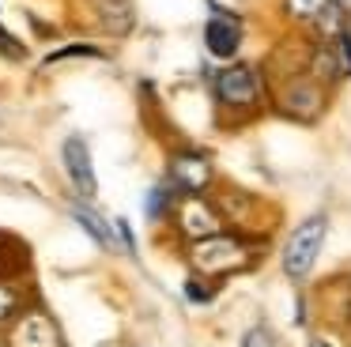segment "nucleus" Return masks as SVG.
<instances>
[{
  "instance_id": "obj_17",
  "label": "nucleus",
  "mask_w": 351,
  "mask_h": 347,
  "mask_svg": "<svg viewBox=\"0 0 351 347\" xmlns=\"http://www.w3.org/2000/svg\"><path fill=\"white\" fill-rule=\"evenodd\" d=\"M185 294H189L193 302H208V291H204V287H197V283H193V279H189V283H185Z\"/></svg>"
},
{
  "instance_id": "obj_5",
  "label": "nucleus",
  "mask_w": 351,
  "mask_h": 347,
  "mask_svg": "<svg viewBox=\"0 0 351 347\" xmlns=\"http://www.w3.org/2000/svg\"><path fill=\"white\" fill-rule=\"evenodd\" d=\"M215 95H219L223 106H238V110H250L253 102H257L261 95V80L253 68H227V72H219V80H215Z\"/></svg>"
},
{
  "instance_id": "obj_15",
  "label": "nucleus",
  "mask_w": 351,
  "mask_h": 347,
  "mask_svg": "<svg viewBox=\"0 0 351 347\" xmlns=\"http://www.w3.org/2000/svg\"><path fill=\"white\" fill-rule=\"evenodd\" d=\"M0 53H4V57H12V60H23L27 57V49L8 34V30H0Z\"/></svg>"
},
{
  "instance_id": "obj_2",
  "label": "nucleus",
  "mask_w": 351,
  "mask_h": 347,
  "mask_svg": "<svg viewBox=\"0 0 351 347\" xmlns=\"http://www.w3.org/2000/svg\"><path fill=\"white\" fill-rule=\"evenodd\" d=\"M321 241H325V219L321 215L306 219V223L287 238V249H283V272H287L291 279H306L313 272V264H317Z\"/></svg>"
},
{
  "instance_id": "obj_14",
  "label": "nucleus",
  "mask_w": 351,
  "mask_h": 347,
  "mask_svg": "<svg viewBox=\"0 0 351 347\" xmlns=\"http://www.w3.org/2000/svg\"><path fill=\"white\" fill-rule=\"evenodd\" d=\"M325 4H328V0H287L291 15H298V19H310V23H313V15H317Z\"/></svg>"
},
{
  "instance_id": "obj_18",
  "label": "nucleus",
  "mask_w": 351,
  "mask_h": 347,
  "mask_svg": "<svg viewBox=\"0 0 351 347\" xmlns=\"http://www.w3.org/2000/svg\"><path fill=\"white\" fill-rule=\"evenodd\" d=\"M310 347H332V344H328L325 336H313V339H310Z\"/></svg>"
},
{
  "instance_id": "obj_4",
  "label": "nucleus",
  "mask_w": 351,
  "mask_h": 347,
  "mask_svg": "<svg viewBox=\"0 0 351 347\" xmlns=\"http://www.w3.org/2000/svg\"><path fill=\"white\" fill-rule=\"evenodd\" d=\"M8 347H64L53 317L42 309H27L8 332Z\"/></svg>"
},
{
  "instance_id": "obj_10",
  "label": "nucleus",
  "mask_w": 351,
  "mask_h": 347,
  "mask_svg": "<svg viewBox=\"0 0 351 347\" xmlns=\"http://www.w3.org/2000/svg\"><path fill=\"white\" fill-rule=\"evenodd\" d=\"M72 219H76L80 226H84L87 234H91L95 241H99L102 249H114L117 241H114V230H110V223L102 215H95V211H87L84 204H72Z\"/></svg>"
},
{
  "instance_id": "obj_13",
  "label": "nucleus",
  "mask_w": 351,
  "mask_h": 347,
  "mask_svg": "<svg viewBox=\"0 0 351 347\" xmlns=\"http://www.w3.org/2000/svg\"><path fill=\"white\" fill-rule=\"evenodd\" d=\"M19 309V291L12 283H0V321H8Z\"/></svg>"
},
{
  "instance_id": "obj_7",
  "label": "nucleus",
  "mask_w": 351,
  "mask_h": 347,
  "mask_svg": "<svg viewBox=\"0 0 351 347\" xmlns=\"http://www.w3.org/2000/svg\"><path fill=\"white\" fill-rule=\"evenodd\" d=\"M170 185H178L182 193H200L212 185V163L197 151H178L170 158Z\"/></svg>"
},
{
  "instance_id": "obj_16",
  "label": "nucleus",
  "mask_w": 351,
  "mask_h": 347,
  "mask_svg": "<svg viewBox=\"0 0 351 347\" xmlns=\"http://www.w3.org/2000/svg\"><path fill=\"white\" fill-rule=\"evenodd\" d=\"M242 347H272V332H268L265 324H257V328H250V332H245Z\"/></svg>"
},
{
  "instance_id": "obj_6",
  "label": "nucleus",
  "mask_w": 351,
  "mask_h": 347,
  "mask_svg": "<svg viewBox=\"0 0 351 347\" xmlns=\"http://www.w3.org/2000/svg\"><path fill=\"white\" fill-rule=\"evenodd\" d=\"M64 155V170H69V181L76 185V193L84 196V200H95V170H91V151H87L84 136H69L61 147Z\"/></svg>"
},
{
  "instance_id": "obj_1",
  "label": "nucleus",
  "mask_w": 351,
  "mask_h": 347,
  "mask_svg": "<svg viewBox=\"0 0 351 347\" xmlns=\"http://www.w3.org/2000/svg\"><path fill=\"white\" fill-rule=\"evenodd\" d=\"M189 264L193 272H200V276H230V272H242L245 264H250V246H245L242 238H234V234H204V238H197L189 246Z\"/></svg>"
},
{
  "instance_id": "obj_19",
  "label": "nucleus",
  "mask_w": 351,
  "mask_h": 347,
  "mask_svg": "<svg viewBox=\"0 0 351 347\" xmlns=\"http://www.w3.org/2000/svg\"><path fill=\"white\" fill-rule=\"evenodd\" d=\"M0 246H4V238H0Z\"/></svg>"
},
{
  "instance_id": "obj_8",
  "label": "nucleus",
  "mask_w": 351,
  "mask_h": 347,
  "mask_svg": "<svg viewBox=\"0 0 351 347\" xmlns=\"http://www.w3.org/2000/svg\"><path fill=\"white\" fill-rule=\"evenodd\" d=\"M178 226H182V234H189V238H204V234L223 230V219L208 200H200V193H189L182 200V208H178Z\"/></svg>"
},
{
  "instance_id": "obj_12",
  "label": "nucleus",
  "mask_w": 351,
  "mask_h": 347,
  "mask_svg": "<svg viewBox=\"0 0 351 347\" xmlns=\"http://www.w3.org/2000/svg\"><path fill=\"white\" fill-rule=\"evenodd\" d=\"M170 208V189L167 185H155L152 196H147V219H162Z\"/></svg>"
},
{
  "instance_id": "obj_9",
  "label": "nucleus",
  "mask_w": 351,
  "mask_h": 347,
  "mask_svg": "<svg viewBox=\"0 0 351 347\" xmlns=\"http://www.w3.org/2000/svg\"><path fill=\"white\" fill-rule=\"evenodd\" d=\"M204 42H208V53H212V57H234L238 45H242V23L227 12H215L212 19H208Z\"/></svg>"
},
{
  "instance_id": "obj_11",
  "label": "nucleus",
  "mask_w": 351,
  "mask_h": 347,
  "mask_svg": "<svg viewBox=\"0 0 351 347\" xmlns=\"http://www.w3.org/2000/svg\"><path fill=\"white\" fill-rule=\"evenodd\" d=\"M99 12H102V23H106L114 34H121V30L132 27V8H129V0H102Z\"/></svg>"
},
{
  "instance_id": "obj_3",
  "label": "nucleus",
  "mask_w": 351,
  "mask_h": 347,
  "mask_svg": "<svg viewBox=\"0 0 351 347\" xmlns=\"http://www.w3.org/2000/svg\"><path fill=\"white\" fill-rule=\"evenodd\" d=\"M276 106H280L287 117H298V121H313L321 110H325V91L310 80V75H295L280 87L276 95Z\"/></svg>"
}]
</instances>
